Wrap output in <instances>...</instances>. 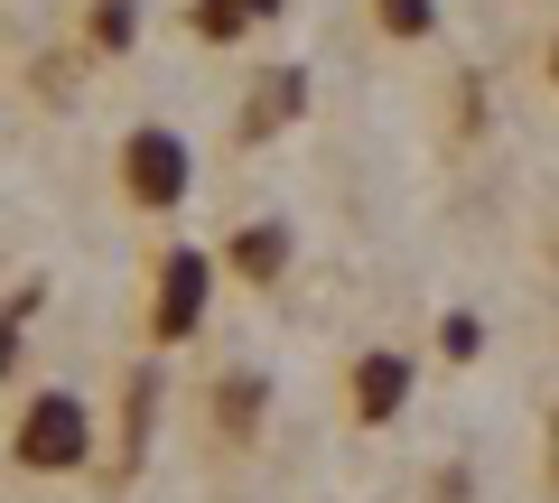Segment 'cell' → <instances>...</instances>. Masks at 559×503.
I'll list each match as a JSON object with an SVG mask.
<instances>
[{
	"instance_id": "obj_1",
	"label": "cell",
	"mask_w": 559,
	"mask_h": 503,
	"mask_svg": "<svg viewBox=\"0 0 559 503\" xmlns=\"http://www.w3.org/2000/svg\"><path fill=\"white\" fill-rule=\"evenodd\" d=\"M121 178H131L140 205H178L187 196V141L178 131H140V141L121 149Z\"/></svg>"
},
{
	"instance_id": "obj_2",
	"label": "cell",
	"mask_w": 559,
	"mask_h": 503,
	"mask_svg": "<svg viewBox=\"0 0 559 503\" xmlns=\"http://www.w3.org/2000/svg\"><path fill=\"white\" fill-rule=\"evenodd\" d=\"M20 457L28 466H75L84 457V410L66 392H38V410L20 420Z\"/></svg>"
},
{
	"instance_id": "obj_3",
	"label": "cell",
	"mask_w": 559,
	"mask_h": 503,
	"mask_svg": "<svg viewBox=\"0 0 559 503\" xmlns=\"http://www.w3.org/2000/svg\"><path fill=\"white\" fill-rule=\"evenodd\" d=\"M355 402H364V420H392V410L411 402V363H401V355H373V363L355 373Z\"/></svg>"
},
{
	"instance_id": "obj_4",
	"label": "cell",
	"mask_w": 559,
	"mask_h": 503,
	"mask_svg": "<svg viewBox=\"0 0 559 503\" xmlns=\"http://www.w3.org/2000/svg\"><path fill=\"white\" fill-rule=\"evenodd\" d=\"M197 308H205V262H197V252H178V262H168V289H159V326H168V336H187Z\"/></svg>"
},
{
	"instance_id": "obj_5",
	"label": "cell",
	"mask_w": 559,
	"mask_h": 503,
	"mask_svg": "<svg viewBox=\"0 0 559 503\" xmlns=\"http://www.w3.org/2000/svg\"><path fill=\"white\" fill-rule=\"evenodd\" d=\"M373 10H382L392 38H429V28H439V0H373Z\"/></svg>"
},
{
	"instance_id": "obj_6",
	"label": "cell",
	"mask_w": 559,
	"mask_h": 503,
	"mask_svg": "<svg viewBox=\"0 0 559 503\" xmlns=\"http://www.w3.org/2000/svg\"><path fill=\"white\" fill-rule=\"evenodd\" d=\"M242 20H252V0H197V28H205V38H242Z\"/></svg>"
},
{
	"instance_id": "obj_7",
	"label": "cell",
	"mask_w": 559,
	"mask_h": 503,
	"mask_svg": "<svg viewBox=\"0 0 559 503\" xmlns=\"http://www.w3.org/2000/svg\"><path fill=\"white\" fill-rule=\"evenodd\" d=\"M234 262H242V271H280V233H242Z\"/></svg>"
},
{
	"instance_id": "obj_8",
	"label": "cell",
	"mask_w": 559,
	"mask_h": 503,
	"mask_svg": "<svg viewBox=\"0 0 559 503\" xmlns=\"http://www.w3.org/2000/svg\"><path fill=\"white\" fill-rule=\"evenodd\" d=\"M252 10H280V0H252Z\"/></svg>"
},
{
	"instance_id": "obj_9",
	"label": "cell",
	"mask_w": 559,
	"mask_h": 503,
	"mask_svg": "<svg viewBox=\"0 0 559 503\" xmlns=\"http://www.w3.org/2000/svg\"><path fill=\"white\" fill-rule=\"evenodd\" d=\"M550 75H559V57H550Z\"/></svg>"
}]
</instances>
